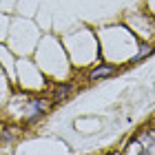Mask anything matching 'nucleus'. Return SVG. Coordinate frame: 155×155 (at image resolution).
I'll return each instance as SVG.
<instances>
[{"label": "nucleus", "mask_w": 155, "mask_h": 155, "mask_svg": "<svg viewBox=\"0 0 155 155\" xmlns=\"http://www.w3.org/2000/svg\"><path fill=\"white\" fill-rule=\"evenodd\" d=\"M47 111H49V100H45V97H31L27 102V120L29 122H38Z\"/></svg>", "instance_id": "nucleus-1"}, {"label": "nucleus", "mask_w": 155, "mask_h": 155, "mask_svg": "<svg viewBox=\"0 0 155 155\" xmlns=\"http://www.w3.org/2000/svg\"><path fill=\"white\" fill-rule=\"evenodd\" d=\"M129 149H140V155H155V133H140Z\"/></svg>", "instance_id": "nucleus-2"}, {"label": "nucleus", "mask_w": 155, "mask_h": 155, "mask_svg": "<svg viewBox=\"0 0 155 155\" xmlns=\"http://www.w3.org/2000/svg\"><path fill=\"white\" fill-rule=\"evenodd\" d=\"M115 73H117V67H113V64H97V67H93L89 71L87 80L89 82H100V80H104V78H111Z\"/></svg>", "instance_id": "nucleus-3"}, {"label": "nucleus", "mask_w": 155, "mask_h": 155, "mask_svg": "<svg viewBox=\"0 0 155 155\" xmlns=\"http://www.w3.org/2000/svg\"><path fill=\"white\" fill-rule=\"evenodd\" d=\"M153 53H155V45H151V42H142V45L137 47V53L131 58V64L146 60V58H149V55H153Z\"/></svg>", "instance_id": "nucleus-4"}, {"label": "nucleus", "mask_w": 155, "mask_h": 155, "mask_svg": "<svg viewBox=\"0 0 155 155\" xmlns=\"http://www.w3.org/2000/svg\"><path fill=\"white\" fill-rule=\"evenodd\" d=\"M71 84H58V87L53 89V102H67L69 97H71Z\"/></svg>", "instance_id": "nucleus-5"}, {"label": "nucleus", "mask_w": 155, "mask_h": 155, "mask_svg": "<svg viewBox=\"0 0 155 155\" xmlns=\"http://www.w3.org/2000/svg\"><path fill=\"white\" fill-rule=\"evenodd\" d=\"M13 129H5L2 133H0V142H13Z\"/></svg>", "instance_id": "nucleus-6"}]
</instances>
